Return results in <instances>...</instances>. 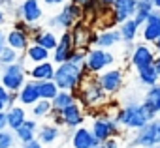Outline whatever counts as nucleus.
Instances as JSON below:
<instances>
[{"label": "nucleus", "mask_w": 160, "mask_h": 148, "mask_svg": "<svg viewBox=\"0 0 160 148\" xmlns=\"http://www.w3.org/2000/svg\"><path fill=\"white\" fill-rule=\"evenodd\" d=\"M89 69L85 66H75L72 62H62L55 66V73H53V81L58 86V90H70V92H77V88L81 86V83L85 81V77L89 75Z\"/></svg>", "instance_id": "1"}, {"label": "nucleus", "mask_w": 160, "mask_h": 148, "mask_svg": "<svg viewBox=\"0 0 160 148\" xmlns=\"http://www.w3.org/2000/svg\"><path fill=\"white\" fill-rule=\"evenodd\" d=\"M154 116L156 114H152V113H149L143 105H126V107H122L119 113H117V116L113 118L115 122H121L124 127H130V129H139V127H143L149 120H154Z\"/></svg>", "instance_id": "2"}, {"label": "nucleus", "mask_w": 160, "mask_h": 148, "mask_svg": "<svg viewBox=\"0 0 160 148\" xmlns=\"http://www.w3.org/2000/svg\"><path fill=\"white\" fill-rule=\"evenodd\" d=\"M27 79H28L27 66L21 62H13L10 66L0 67V85L6 86L10 92H17Z\"/></svg>", "instance_id": "3"}, {"label": "nucleus", "mask_w": 160, "mask_h": 148, "mask_svg": "<svg viewBox=\"0 0 160 148\" xmlns=\"http://www.w3.org/2000/svg\"><path fill=\"white\" fill-rule=\"evenodd\" d=\"M115 62V56L108 51V49H89L85 53V62L83 66L91 71V73H100L106 67H109Z\"/></svg>", "instance_id": "4"}, {"label": "nucleus", "mask_w": 160, "mask_h": 148, "mask_svg": "<svg viewBox=\"0 0 160 148\" xmlns=\"http://www.w3.org/2000/svg\"><path fill=\"white\" fill-rule=\"evenodd\" d=\"M17 15L28 25H38L43 19V8L40 0H21L17 4Z\"/></svg>", "instance_id": "5"}, {"label": "nucleus", "mask_w": 160, "mask_h": 148, "mask_svg": "<svg viewBox=\"0 0 160 148\" xmlns=\"http://www.w3.org/2000/svg\"><path fill=\"white\" fill-rule=\"evenodd\" d=\"M73 39H72V32L70 30H62L58 34V41L57 47L51 51V62L53 64H62L70 58L72 51H73Z\"/></svg>", "instance_id": "6"}, {"label": "nucleus", "mask_w": 160, "mask_h": 148, "mask_svg": "<svg viewBox=\"0 0 160 148\" xmlns=\"http://www.w3.org/2000/svg\"><path fill=\"white\" fill-rule=\"evenodd\" d=\"M111 19L113 23L121 25L126 19H132L136 13V0H113L111 4Z\"/></svg>", "instance_id": "7"}, {"label": "nucleus", "mask_w": 160, "mask_h": 148, "mask_svg": "<svg viewBox=\"0 0 160 148\" xmlns=\"http://www.w3.org/2000/svg\"><path fill=\"white\" fill-rule=\"evenodd\" d=\"M91 131L98 139V142H104L106 139L113 137L119 131V122H115L111 118H96L91 126Z\"/></svg>", "instance_id": "8"}, {"label": "nucleus", "mask_w": 160, "mask_h": 148, "mask_svg": "<svg viewBox=\"0 0 160 148\" xmlns=\"http://www.w3.org/2000/svg\"><path fill=\"white\" fill-rule=\"evenodd\" d=\"M60 114H62V120H64V127H68V129H75L79 126H83V122H85L83 107L79 105L77 101H73L68 107H64L60 111Z\"/></svg>", "instance_id": "9"}, {"label": "nucleus", "mask_w": 160, "mask_h": 148, "mask_svg": "<svg viewBox=\"0 0 160 148\" xmlns=\"http://www.w3.org/2000/svg\"><path fill=\"white\" fill-rule=\"evenodd\" d=\"M17 96V103L23 105V107H30L34 105L38 99H40V94H38V83L32 81V79H27L23 83V86L15 92Z\"/></svg>", "instance_id": "10"}, {"label": "nucleus", "mask_w": 160, "mask_h": 148, "mask_svg": "<svg viewBox=\"0 0 160 148\" xmlns=\"http://www.w3.org/2000/svg\"><path fill=\"white\" fill-rule=\"evenodd\" d=\"M96 81H98V85L102 86L104 92L115 94L121 88V85H122V71L121 69H108V71L102 73Z\"/></svg>", "instance_id": "11"}, {"label": "nucleus", "mask_w": 160, "mask_h": 148, "mask_svg": "<svg viewBox=\"0 0 160 148\" xmlns=\"http://www.w3.org/2000/svg\"><path fill=\"white\" fill-rule=\"evenodd\" d=\"M55 66H57V64H53V62H51V58H49V60H43V62H38V64L28 66V67H27L28 79H32V81H49V79H53Z\"/></svg>", "instance_id": "12"}, {"label": "nucleus", "mask_w": 160, "mask_h": 148, "mask_svg": "<svg viewBox=\"0 0 160 148\" xmlns=\"http://www.w3.org/2000/svg\"><path fill=\"white\" fill-rule=\"evenodd\" d=\"M98 144V139L92 135V131L85 126H79L72 133V146L73 148H94Z\"/></svg>", "instance_id": "13"}, {"label": "nucleus", "mask_w": 160, "mask_h": 148, "mask_svg": "<svg viewBox=\"0 0 160 148\" xmlns=\"http://www.w3.org/2000/svg\"><path fill=\"white\" fill-rule=\"evenodd\" d=\"M4 41H6V45L8 47H12V49H15V51H19V53H23L28 45H30V36L27 34V32H23V30H19V28H10V30H6V38H4Z\"/></svg>", "instance_id": "14"}, {"label": "nucleus", "mask_w": 160, "mask_h": 148, "mask_svg": "<svg viewBox=\"0 0 160 148\" xmlns=\"http://www.w3.org/2000/svg\"><path fill=\"white\" fill-rule=\"evenodd\" d=\"M62 135V127L47 122V124H40L38 126V131H36V139L43 144V146H49V144H55L58 141V137Z\"/></svg>", "instance_id": "15"}, {"label": "nucleus", "mask_w": 160, "mask_h": 148, "mask_svg": "<svg viewBox=\"0 0 160 148\" xmlns=\"http://www.w3.org/2000/svg\"><path fill=\"white\" fill-rule=\"evenodd\" d=\"M134 146L138 144V146H143V148H149V146H154V144H158V141H156V127H154V120H149L143 127H139V131H138V135H136V139H134V142H132Z\"/></svg>", "instance_id": "16"}, {"label": "nucleus", "mask_w": 160, "mask_h": 148, "mask_svg": "<svg viewBox=\"0 0 160 148\" xmlns=\"http://www.w3.org/2000/svg\"><path fill=\"white\" fill-rule=\"evenodd\" d=\"M23 56H25V66H32V64H38V62H43V60H49L51 58V53L47 49H43L42 45L30 41V45L23 51Z\"/></svg>", "instance_id": "17"}, {"label": "nucleus", "mask_w": 160, "mask_h": 148, "mask_svg": "<svg viewBox=\"0 0 160 148\" xmlns=\"http://www.w3.org/2000/svg\"><path fill=\"white\" fill-rule=\"evenodd\" d=\"M4 113H6V120H8V129H12V131L17 129L27 118V107H23L19 103H13V105L6 107Z\"/></svg>", "instance_id": "18"}, {"label": "nucleus", "mask_w": 160, "mask_h": 148, "mask_svg": "<svg viewBox=\"0 0 160 148\" xmlns=\"http://www.w3.org/2000/svg\"><path fill=\"white\" fill-rule=\"evenodd\" d=\"M143 39L145 41H154L160 36V10H152L147 21L143 23Z\"/></svg>", "instance_id": "19"}, {"label": "nucleus", "mask_w": 160, "mask_h": 148, "mask_svg": "<svg viewBox=\"0 0 160 148\" xmlns=\"http://www.w3.org/2000/svg\"><path fill=\"white\" fill-rule=\"evenodd\" d=\"M32 41L34 43H38V45H42L43 49H47L49 53L57 47V41H58V34H57V30H51V28H42L38 34H34L32 36Z\"/></svg>", "instance_id": "20"}, {"label": "nucleus", "mask_w": 160, "mask_h": 148, "mask_svg": "<svg viewBox=\"0 0 160 148\" xmlns=\"http://www.w3.org/2000/svg\"><path fill=\"white\" fill-rule=\"evenodd\" d=\"M154 62V54L151 49H147L145 45H138L132 53V66L136 69H141V67H147Z\"/></svg>", "instance_id": "21"}, {"label": "nucleus", "mask_w": 160, "mask_h": 148, "mask_svg": "<svg viewBox=\"0 0 160 148\" xmlns=\"http://www.w3.org/2000/svg\"><path fill=\"white\" fill-rule=\"evenodd\" d=\"M141 105L149 113H152V114H156L160 111V85L158 83L152 85V86H149V92L145 94V99H143Z\"/></svg>", "instance_id": "22"}, {"label": "nucleus", "mask_w": 160, "mask_h": 148, "mask_svg": "<svg viewBox=\"0 0 160 148\" xmlns=\"http://www.w3.org/2000/svg\"><path fill=\"white\" fill-rule=\"evenodd\" d=\"M75 101V94L70 90H58L57 96L51 99V113H60L64 107H68L70 103Z\"/></svg>", "instance_id": "23"}, {"label": "nucleus", "mask_w": 160, "mask_h": 148, "mask_svg": "<svg viewBox=\"0 0 160 148\" xmlns=\"http://www.w3.org/2000/svg\"><path fill=\"white\" fill-rule=\"evenodd\" d=\"M119 41H121V34H119V30H104V32L96 34V41H94V45L100 47V49H109V47L117 45Z\"/></svg>", "instance_id": "24"}, {"label": "nucleus", "mask_w": 160, "mask_h": 148, "mask_svg": "<svg viewBox=\"0 0 160 148\" xmlns=\"http://www.w3.org/2000/svg\"><path fill=\"white\" fill-rule=\"evenodd\" d=\"M154 10V4H152V0H136V13H134V21L141 26L147 17L151 15V12Z\"/></svg>", "instance_id": "25"}, {"label": "nucleus", "mask_w": 160, "mask_h": 148, "mask_svg": "<svg viewBox=\"0 0 160 148\" xmlns=\"http://www.w3.org/2000/svg\"><path fill=\"white\" fill-rule=\"evenodd\" d=\"M28 109H30L32 118H36V120L49 118V114H51V101H49V99H38V101H36L34 105H30Z\"/></svg>", "instance_id": "26"}, {"label": "nucleus", "mask_w": 160, "mask_h": 148, "mask_svg": "<svg viewBox=\"0 0 160 148\" xmlns=\"http://www.w3.org/2000/svg\"><path fill=\"white\" fill-rule=\"evenodd\" d=\"M138 28H139V25L134 19H126L124 23H121V28H119L121 39L122 41H134L136 34H138Z\"/></svg>", "instance_id": "27"}, {"label": "nucleus", "mask_w": 160, "mask_h": 148, "mask_svg": "<svg viewBox=\"0 0 160 148\" xmlns=\"http://www.w3.org/2000/svg\"><path fill=\"white\" fill-rule=\"evenodd\" d=\"M38 83V94H40V99H53L55 96H57V92H58V86L55 85V81L53 79H49V81H36Z\"/></svg>", "instance_id": "28"}, {"label": "nucleus", "mask_w": 160, "mask_h": 148, "mask_svg": "<svg viewBox=\"0 0 160 148\" xmlns=\"http://www.w3.org/2000/svg\"><path fill=\"white\" fill-rule=\"evenodd\" d=\"M138 73H139V81H141L145 86H152V85L158 83V73H156V69H154V64L138 69Z\"/></svg>", "instance_id": "29"}, {"label": "nucleus", "mask_w": 160, "mask_h": 148, "mask_svg": "<svg viewBox=\"0 0 160 148\" xmlns=\"http://www.w3.org/2000/svg\"><path fill=\"white\" fill-rule=\"evenodd\" d=\"M13 133H15L17 144H25V142H30L32 139H36V131H34V129H30V127H28V126H25V124H21L17 129H13Z\"/></svg>", "instance_id": "30"}, {"label": "nucleus", "mask_w": 160, "mask_h": 148, "mask_svg": "<svg viewBox=\"0 0 160 148\" xmlns=\"http://www.w3.org/2000/svg\"><path fill=\"white\" fill-rule=\"evenodd\" d=\"M17 58H19V51H15V49L4 45V49L0 51V67H4V66H10V64L17 62Z\"/></svg>", "instance_id": "31"}, {"label": "nucleus", "mask_w": 160, "mask_h": 148, "mask_svg": "<svg viewBox=\"0 0 160 148\" xmlns=\"http://www.w3.org/2000/svg\"><path fill=\"white\" fill-rule=\"evenodd\" d=\"M17 146V139H15V133L12 129H2L0 131V148H13Z\"/></svg>", "instance_id": "32"}, {"label": "nucleus", "mask_w": 160, "mask_h": 148, "mask_svg": "<svg viewBox=\"0 0 160 148\" xmlns=\"http://www.w3.org/2000/svg\"><path fill=\"white\" fill-rule=\"evenodd\" d=\"M12 94H13V92H10L6 86H2V85H0V101H2L4 105H8V101H10Z\"/></svg>", "instance_id": "33"}, {"label": "nucleus", "mask_w": 160, "mask_h": 148, "mask_svg": "<svg viewBox=\"0 0 160 148\" xmlns=\"http://www.w3.org/2000/svg\"><path fill=\"white\" fill-rule=\"evenodd\" d=\"M19 148H45L38 139H32L30 142H25V144H19Z\"/></svg>", "instance_id": "34"}, {"label": "nucleus", "mask_w": 160, "mask_h": 148, "mask_svg": "<svg viewBox=\"0 0 160 148\" xmlns=\"http://www.w3.org/2000/svg\"><path fill=\"white\" fill-rule=\"evenodd\" d=\"M42 2H43L45 6H49V8H57V6H62L66 0H42Z\"/></svg>", "instance_id": "35"}, {"label": "nucleus", "mask_w": 160, "mask_h": 148, "mask_svg": "<svg viewBox=\"0 0 160 148\" xmlns=\"http://www.w3.org/2000/svg\"><path fill=\"white\" fill-rule=\"evenodd\" d=\"M102 144H104L106 148H119V141H117V139H111V137H109V139H106Z\"/></svg>", "instance_id": "36"}, {"label": "nucleus", "mask_w": 160, "mask_h": 148, "mask_svg": "<svg viewBox=\"0 0 160 148\" xmlns=\"http://www.w3.org/2000/svg\"><path fill=\"white\" fill-rule=\"evenodd\" d=\"M8 127V120H6V113L4 111H0V131L6 129Z\"/></svg>", "instance_id": "37"}, {"label": "nucleus", "mask_w": 160, "mask_h": 148, "mask_svg": "<svg viewBox=\"0 0 160 148\" xmlns=\"http://www.w3.org/2000/svg\"><path fill=\"white\" fill-rule=\"evenodd\" d=\"M8 21H10V19H8V15L4 13V10H2V8H0V26H6V25H8Z\"/></svg>", "instance_id": "38"}, {"label": "nucleus", "mask_w": 160, "mask_h": 148, "mask_svg": "<svg viewBox=\"0 0 160 148\" xmlns=\"http://www.w3.org/2000/svg\"><path fill=\"white\" fill-rule=\"evenodd\" d=\"M152 64H154V69H156V73H158V79H160V58H158V60H154Z\"/></svg>", "instance_id": "39"}, {"label": "nucleus", "mask_w": 160, "mask_h": 148, "mask_svg": "<svg viewBox=\"0 0 160 148\" xmlns=\"http://www.w3.org/2000/svg\"><path fill=\"white\" fill-rule=\"evenodd\" d=\"M100 4H104V6H111L113 4V0H98Z\"/></svg>", "instance_id": "40"}, {"label": "nucleus", "mask_w": 160, "mask_h": 148, "mask_svg": "<svg viewBox=\"0 0 160 148\" xmlns=\"http://www.w3.org/2000/svg\"><path fill=\"white\" fill-rule=\"evenodd\" d=\"M154 43H156V51H158V53H160V36H158V38H156V39H154Z\"/></svg>", "instance_id": "41"}, {"label": "nucleus", "mask_w": 160, "mask_h": 148, "mask_svg": "<svg viewBox=\"0 0 160 148\" xmlns=\"http://www.w3.org/2000/svg\"><path fill=\"white\" fill-rule=\"evenodd\" d=\"M152 4H154L156 10H160V0H152Z\"/></svg>", "instance_id": "42"}, {"label": "nucleus", "mask_w": 160, "mask_h": 148, "mask_svg": "<svg viewBox=\"0 0 160 148\" xmlns=\"http://www.w3.org/2000/svg\"><path fill=\"white\" fill-rule=\"evenodd\" d=\"M72 2H75V4L81 6V4H85V2H87V0H72Z\"/></svg>", "instance_id": "43"}, {"label": "nucleus", "mask_w": 160, "mask_h": 148, "mask_svg": "<svg viewBox=\"0 0 160 148\" xmlns=\"http://www.w3.org/2000/svg\"><path fill=\"white\" fill-rule=\"evenodd\" d=\"M94 148H106V146H104V144H102V142H98V144H96V146H94Z\"/></svg>", "instance_id": "44"}, {"label": "nucleus", "mask_w": 160, "mask_h": 148, "mask_svg": "<svg viewBox=\"0 0 160 148\" xmlns=\"http://www.w3.org/2000/svg\"><path fill=\"white\" fill-rule=\"evenodd\" d=\"M4 45H6V41H0V51L4 49Z\"/></svg>", "instance_id": "45"}, {"label": "nucleus", "mask_w": 160, "mask_h": 148, "mask_svg": "<svg viewBox=\"0 0 160 148\" xmlns=\"http://www.w3.org/2000/svg\"><path fill=\"white\" fill-rule=\"evenodd\" d=\"M4 109H6V105H4L2 101H0V111H4Z\"/></svg>", "instance_id": "46"}, {"label": "nucleus", "mask_w": 160, "mask_h": 148, "mask_svg": "<svg viewBox=\"0 0 160 148\" xmlns=\"http://www.w3.org/2000/svg\"><path fill=\"white\" fill-rule=\"evenodd\" d=\"M149 148H160V144H154V146H149Z\"/></svg>", "instance_id": "47"}, {"label": "nucleus", "mask_w": 160, "mask_h": 148, "mask_svg": "<svg viewBox=\"0 0 160 148\" xmlns=\"http://www.w3.org/2000/svg\"><path fill=\"white\" fill-rule=\"evenodd\" d=\"M13 148H19V144H17V146H13Z\"/></svg>", "instance_id": "48"}, {"label": "nucleus", "mask_w": 160, "mask_h": 148, "mask_svg": "<svg viewBox=\"0 0 160 148\" xmlns=\"http://www.w3.org/2000/svg\"><path fill=\"white\" fill-rule=\"evenodd\" d=\"M156 114H160V111H158V113H156Z\"/></svg>", "instance_id": "49"}]
</instances>
